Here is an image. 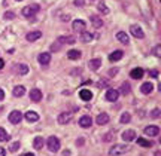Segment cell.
<instances>
[{"mask_svg": "<svg viewBox=\"0 0 161 156\" xmlns=\"http://www.w3.org/2000/svg\"><path fill=\"white\" fill-rule=\"evenodd\" d=\"M128 146L127 144H114L112 147L109 149V155L110 156H119V155H124L125 152H128Z\"/></svg>", "mask_w": 161, "mask_h": 156, "instance_id": "1", "label": "cell"}, {"mask_svg": "<svg viewBox=\"0 0 161 156\" xmlns=\"http://www.w3.org/2000/svg\"><path fill=\"white\" fill-rule=\"evenodd\" d=\"M46 146H48V149H49V152H58L60 150V140L57 138V137H49V138L46 140Z\"/></svg>", "mask_w": 161, "mask_h": 156, "instance_id": "2", "label": "cell"}, {"mask_svg": "<svg viewBox=\"0 0 161 156\" xmlns=\"http://www.w3.org/2000/svg\"><path fill=\"white\" fill-rule=\"evenodd\" d=\"M37 12H39V5H30L23 8V15L27 18H33Z\"/></svg>", "mask_w": 161, "mask_h": 156, "instance_id": "3", "label": "cell"}, {"mask_svg": "<svg viewBox=\"0 0 161 156\" xmlns=\"http://www.w3.org/2000/svg\"><path fill=\"white\" fill-rule=\"evenodd\" d=\"M23 121V115H21V112H18V110H14L9 113V122L11 123H19V122Z\"/></svg>", "mask_w": 161, "mask_h": 156, "instance_id": "4", "label": "cell"}, {"mask_svg": "<svg viewBox=\"0 0 161 156\" xmlns=\"http://www.w3.org/2000/svg\"><path fill=\"white\" fill-rule=\"evenodd\" d=\"M143 133L148 135V137H157L158 134H160V128L157 127V125H149V127H146L143 129Z\"/></svg>", "mask_w": 161, "mask_h": 156, "instance_id": "5", "label": "cell"}, {"mask_svg": "<svg viewBox=\"0 0 161 156\" xmlns=\"http://www.w3.org/2000/svg\"><path fill=\"white\" fill-rule=\"evenodd\" d=\"M130 33H131L136 39H143V37H145L143 30L140 29L139 25H131V27H130Z\"/></svg>", "mask_w": 161, "mask_h": 156, "instance_id": "6", "label": "cell"}, {"mask_svg": "<svg viewBox=\"0 0 161 156\" xmlns=\"http://www.w3.org/2000/svg\"><path fill=\"white\" fill-rule=\"evenodd\" d=\"M85 27H86V24L84 19H76V21H73V30H75L76 33L85 31Z\"/></svg>", "mask_w": 161, "mask_h": 156, "instance_id": "7", "label": "cell"}, {"mask_svg": "<svg viewBox=\"0 0 161 156\" xmlns=\"http://www.w3.org/2000/svg\"><path fill=\"white\" fill-rule=\"evenodd\" d=\"M70 121H72V113H69V112L60 113V116H58V123H61V125H66Z\"/></svg>", "mask_w": 161, "mask_h": 156, "instance_id": "8", "label": "cell"}, {"mask_svg": "<svg viewBox=\"0 0 161 156\" xmlns=\"http://www.w3.org/2000/svg\"><path fill=\"white\" fill-rule=\"evenodd\" d=\"M122 140L124 141H133V140H136V131H133V129H127L122 133Z\"/></svg>", "mask_w": 161, "mask_h": 156, "instance_id": "9", "label": "cell"}, {"mask_svg": "<svg viewBox=\"0 0 161 156\" xmlns=\"http://www.w3.org/2000/svg\"><path fill=\"white\" fill-rule=\"evenodd\" d=\"M39 64H42V65H48L49 64V61H51V54L49 52H43V54H40L39 55Z\"/></svg>", "mask_w": 161, "mask_h": 156, "instance_id": "10", "label": "cell"}, {"mask_svg": "<svg viewBox=\"0 0 161 156\" xmlns=\"http://www.w3.org/2000/svg\"><path fill=\"white\" fill-rule=\"evenodd\" d=\"M24 117H25L27 122H37L39 121V115H37L36 112H33V110H29V112L24 115Z\"/></svg>", "mask_w": 161, "mask_h": 156, "instance_id": "11", "label": "cell"}, {"mask_svg": "<svg viewBox=\"0 0 161 156\" xmlns=\"http://www.w3.org/2000/svg\"><path fill=\"white\" fill-rule=\"evenodd\" d=\"M118 97H119V92L116 89H108V92H106V100L108 101H116Z\"/></svg>", "mask_w": 161, "mask_h": 156, "instance_id": "12", "label": "cell"}, {"mask_svg": "<svg viewBox=\"0 0 161 156\" xmlns=\"http://www.w3.org/2000/svg\"><path fill=\"white\" fill-rule=\"evenodd\" d=\"M58 43H61V45H73L75 43V37L73 36H61V37H58Z\"/></svg>", "mask_w": 161, "mask_h": 156, "instance_id": "13", "label": "cell"}, {"mask_svg": "<svg viewBox=\"0 0 161 156\" xmlns=\"http://www.w3.org/2000/svg\"><path fill=\"white\" fill-rule=\"evenodd\" d=\"M116 39H118L122 45H128V43H130V37H128V34L124 33V31H118V33H116Z\"/></svg>", "mask_w": 161, "mask_h": 156, "instance_id": "14", "label": "cell"}, {"mask_svg": "<svg viewBox=\"0 0 161 156\" xmlns=\"http://www.w3.org/2000/svg\"><path fill=\"white\" fill-rule=\"evenodd\" d=\"M92 123V119L90 116H82L79 119V127L80 128H90Z\"/></svg>", "mask_w": 161, "mask_h": 156, "instance_id": "15", "label": "cell"}, {"mask_svg": "<svg viewBox=\"0 0 161 156\" xmlns=\"http://www.w3.org/2000/svg\"><path fill=\"white\" fill-rule=\"evenodd\" d=\"M140 91H142V94L148 95V94H151L154 91V85H152L151 82H145L143 85H142V88H140Z\"/></svg>", "mask_w": 161, "mask_h": 156, "instance_id": "16", "label": "cell"}, {"mask_svg": "<svg viewBox=\"0 0 161 156\" xmlns=\"http://www.w3.org/2000/svg\"><path fill=\"white\" fill-rule=\"evenodd\" d=\"M96 122H97V125H106V123L109 122V115H108V113H100V115L97 116Z\"/></svg>", "mask_w": 161, "mask_h": 156, "instance_id": "17", "label": "cell"}, {"mask_svg": "<svg viewBox=\"0 0 161 156\" xmlns=\"http://www.w3.org/2000/svg\"><path fill=\"white\" fill-rule=\"evenodd\" d=\"M30 98L33 100V101H36V103H37V101H40V100H42V91H39V89H31V91H30Z\"/></svg>", "mask_w": 161, "mask_h": 156, "instance_id": "18", "label": "cell"}, {"mask_svg": "<svg viewBox=\"0 0 161 156\" xmlns=\"http://www.w3.org/2000/svg\"><path fill=\"white\" fill-rule=\"evenodd\" d=\"M90 69L91 70H98L100 69V65H102V58H94V60H90Z\"/></svg>", "mask_w": 161, "mask_h": 156, "instance_id": "19", "label": "cell"}, {"mask_svg": "<svg viewBox=\"0 0 161 156\" xmlns=\"http://www.w3.org/2000/svg\"><path fill=\"white\" fill-rule=\"evenodd\" d=\"M42 37V33L40 31H31V33H29V34L25 36V39L29 42H36L37 39H40Z\"/></svg>", "mask_w": 161, "mask_h": 156, "instance_id": "20", "label": "cell"}, {"mask_svg": "<svg viewBox=\"0 0 161 156\" xmlns=\"http://www.w3.org/2000/svg\"><path fill=\"white\" fill-rule=\"evenodd\" d=\"M79 97L84 100V101H90V100L92 98V92L91 91H88V89H80Z\"/></svg>", "mask_w": 161, "mask_h": 156, "instance_id": "21", "label": "cell"}, {"mask_svg": "<svg viewBox=\"0 0 161 156\" xmlns=\"http://www.w3.org/2000/svg\"><path fill=\"white\" fill-rule=\"evenodd\" d=\"M80 55H82V54H80V51H78V49H70V51L67 52L69 60H73V61H75V60H79Z\"/></svg>", "mask_w": 161, "mask_h": 156, "instance_id": "22", "label": "cell"}, {"mask_svg": "<svg viewBox=\"0 0 161 156\" xmlns=\"http://www.w3.org/2000/svg\"><path fill=\"white\" fill-rule=\"evenodd\" d=\"M122 51H115V52H112L109 55V61H112V63H115V61H119L121 58H122Z\"/></svg>", "mask_w": 161, "mask_h": 156, "instance_id": "23", "label": "cell"}, {"mask_svg": "<svg viewBox=\"0 0 161 156\" xmlns=\"http://www.w3.org/2000/svg\"><path fill=\"white\" fill-rule=\"evenodd\" d=\"M130 76H131L133 79H142V76H143V70L142 69H133L131 71H130Z\"/></svg>", "mask_w": 161, "mask_h": 156, "instance_id": "24", "label": "cell"}, {"mask_svg": "<svg viewBox=\"0 0 161 156\" xmlns=\"http://www.w3.org/2000/svg\"><path fill=\"white\" fill-rule=\"evenodd\" d=\"M43 144H45V141H43L42 137H35V140H33V147H35V149L40 150V149L43 147Z\"/></svg>", "mask_w": 161, "mask_h": 156, "instance_id": "25", "label": "cell"}, {"mask_svg": "<svg viewBox=\"0 0 161 156\" xmlns=\"http://www.w3.org/2000/svg\"><path fill=\"white\" fill-rule=\"evenodd\" d=\"M94 39V36L91 33H86V31H82L80 33V40L84 42V43H90V42Z\"/></svg>", "mask_w": 161, "mask_h": 156, "instance_id": "26", "label": "cell"}, {"mask_svg": "<svg viewBox=\"0 0 161 156\" xmlns=\"http://www.w3.org/2000/svg\"><path fill=\"white\" fill-rule=\"evenodd\" d=\"M91 24L96 27V29H100L102 25H103V21H102V18L97 17V15H92L91 17Z\"/></svg>", "mask_w": 161, "mask_h": 156, "instance_id": "27", "label": "cell"}, {"mask_svg": "<svg viewBox=\"0 0 161 156\" xmlns=\"http://www.w3.org/2000/svg\"><path fill=\"white\" fill-rule=\"evenodd\" d=\"M24 94H25V88H24L23 85L14 88V95H15V97H23Z\"/></svg>", "mask_w": 161, "mask_h": 156, "instance_id": "28", "label": "cell"}, {"mask_svg": "<svg viewBox=\"0 0 161 156\" xmlns=\"http://www.w3.org/2000/svg\"><path fill=\"white\" fill-rule=\"evenodd\" d=\"M17 70H18V73H19V75H27V73H29V65H27V64H18L17 65Z\"/></svg>", "mask_w": 161, "mask_h": 156, "instance_id": "29", "label": "cell"}, {"mask_svg": "<svg viewBox=\"0 0 161 156\" xmlns=\"http://www.w3.org/2000/svg\"><path fill=\"white\" fill-rule=\"evenodd\" d=\"M130 89H131V88H130V83H127L125 82V83H122V85H121V89L118 91V92L127 95V94H130Z\"/></svg>", "mask_w": 161, "mask_h": 156, "instance_id": "30", "label": "cell"}, {"mask_svg": "<svg viewBox=\"0 0 161 156\" xmlns=\"http://www.w3.org/2000/svg\"><path fill=\"white\" fill-rule=\"evenodd\" d=\"M131 121V116H130V113H122V115H121V117H119V122L121 123H128V122Z\"/></svg>", "mask_w": 161, "mask_h": 156, "instance_id": "31", "label": "cell"}, {"mask_svg": "<svg viewBox=\"0 0 161 156\" xmlns=\"http://www.w3.org/2000/svg\"><path fill=\"white\" fill-rule=\"evenodd\" d=\"M137 144L139 146H143V147H151V146H152V143H151V141H148V140H145V138H137Z\"/></svg>", "mask_w": 161, "mask_h": 156, "instance_id": "32", "label": "cell"}, {"mask_svg": "<svg viewBox=\"0 0 161 156\" xmlns=\"http://www.w3.org/2000/svg\"><path fill=\"white\" fill-rule=\"evenodd\" d=\"M8 140H9V134L3 128H0V141H8Z\"/></svg>", "mask_w": 161, "mask_h": 156, "instance_id": "33", "label": "cell"}, {"mask_svg": "<svg viewBox=\"0 0 161 156\" xmlns=\"http://www.w3.org/2000/svg\"><path fill=\"white\" fill-rule=\"evenodd\" d=\"M97 8H98V11L102 12V13H104V15H106V13H109V9H108V6L104 5L103 2H100Z\"/></svg>", "mask_w": 161, "mask_h": 156, "instance_id": "34", "label": "cell"}, {"mask_svg": "<svg viewBox=\"0 0 161 156\" xmlns=\"http://www.w3.org/2000/svg\"><path fill=\"white\" fill-rule=\"evenodd\" d=\"M161 115V110L160 109H154L152 112H151V117H154V119H158Z\"/></svg>", "mask_w": 161, "mask_h": 156, "instance_id": "35", "label": "cell"}, {"mask_svg": "<svg viewBox=\"0 0 161 156\" xmlns=\"http://www.w3.org/2000/svg\"><path fill=\"white\" fill-rule=\"evenodd\" d=\"M152 54L155 57H161V45H155V48L152 49Z\"/></svg>", "mask_w": 161, "mask_h": 156, "instance_id": "36", "label": "cell"}, {"mask_svg": "<svg viewBox=\"0 0 161 156\" xmlns=\"http://www.w3.org/2000/svg\"><path fill=\"white\" fill-rule=\"evenodd\" d=\"M18 149H19V143H18V141H15V143H12V146L9 147V150H11V152H17Z\"/></svg>", "mask_w": 161, "mask_h": 156, "instance_id": "37", "label": "cell"}, {"mask_svg": "<svg viewBox=\"0 0 161 156\" xmlns=\"http://www.w3.org/2000/svg\"><path fill=\"white\" fill-rule=\"evenodd\" d=\"M3 18H5V19H14V18H15V13H14V12H6L5 15H3Z\"/></svg>", "mask_w": 161, "mask_h": 156, "instance_id": "38", "label": "cell"}, {"mask_svg": "<svg viewBox=\"0 0 161 156\" xmlns=\"http://www.w3.org/2000/svg\"><path fill=\"white\" fill-rule=\"evenodd\" d=\"M108 85H109V81H106V79H102L98 82V88H106Z\"/></svg>", "mask_w": 161, "mask_h": 156, "instance_id": "39", "label": "cell"}, {"mask_svg": "<svg viewBox=\"0 0 161 156\" xmlns=\"http://www.w3.org/2000/svg\"><path fill=\"white\" fill-rule=\"evenodd\" d=\"M84 3H85V0H75V2H73L75 6H84Z\"/></svg>", "mask_w": 161, "mask_h": 156, "instance_id": "40", "label": "cell"}, {"mask_svg": "<svg viewBox=\"0 0 161 156\" xmlns=\"http://www.w3.org/2000/svg\"><path fill=\"white\" fill-rule=\"evenodd\" d=\"M112 135H114V134L110 133V134H106V135H104V141H112Z\"/></svg>", "mask_w": 161, "mask_h": 156, "instance_id": "41", "label": "cell"}, {"mask_svg": "<svg viewBox=\"0 0 161 156\" xmlns=\"http://www.w3.org/2000/svg\"><path fill=\"white\" fill-rule=\"evenodd\" d=\"M149 76H152V77H157V76H158V71H157V70H151V71H149Z\"/></svg>", "mask_w": 161, "mask_h": 156, "instance_id": "42", "label": "cell"}, {"mask_svg": "<svg viewBox=\"0 0 161 156\" xmlns=\"http://www.w3.org/2000/svg\"><path fill=\"white\" fill-rule=\"evenodd\" d=\"M58 49H60V46H57V43H54L51 46V51H58Z\"/></svg>", "mask_w": 161, "mask_h": 156, "instance_id": "43", "label": "cell"}, {"mask_svg": "<svg viewBox=\"0 0 161 156\" xmlns=\"http://www.w3.org/2000/svg\"><path fill=\"white\" fill-rule=\"evenodd\" d=\"M0 156H6V149L0 147Z\"/></svg>", "mask_w": 161, "mask_h": 156, "instance_id": "44", "label": "cell"}, {"mask_svg": "<svg viewBox=\"0 0 161 156\" xmlns=\"http://www.w3.org/2000/svg\"><path fill=\"white\" fill-rule=\"evenodd\" d=\"M3 98H5V92H3V89L0 88V101H2Z\"/></svg>", "mask_w": 161, "mask_h": 156, "instance_id": "45", "label": "cell"}, {"mask_svg": "<svg viewBox=\"0 0 161 156\" xmlns=\"http://www.w3.org/2000/svg\"><path fill=\"white\" fill-rule=\"evenodd\" d=\"M116 73H118V70L116 69H114V70H110V76H115Z\"/></svg>", "mask_w": 161, "mask_h": 156, "instance_id": "46", "label": "cell"}, {"mask_svg": "<svg viewBox=\"0 0 161 156\" xmlns=\"http://www.w3.org/2000/svg\"><path fill=\"white\" fill-rule=\"evenodd\" d=\"M3 65H5V61H3V60H2V58H0V70L3 69Z\"/></svg>", "mask_w": 161, "mask_h": 156, "instance_id": "47", "label": "cell"}, {"mask_svg": "<svg viewBox=\"0 0 161 156\" xmlns=\"http://www.w3.org/2000/svg\"><path fill=\"white\" fill-rule=\"evenodd\" d=\"M76 144H84V138H79V141H76Z\"/></svg>", "mask_w": 161, "mask_h": 156, "instance_id": "48", "label": "cell"}, {"mask_svg": "<svg viewBox=\"0 0 161 156\" xmlns=\"http://www.w3.org/2000/svg\"><path fill=\"white\" fill-rule=\"evenodd\" d=\"M63 155H64V156H70V152H69V150H66V152L63 153Z\"/></svg>", "mask_w": 161, "mask_h": 156, "instance_id": "49", "label": "cell"}, {"mask_svg": "<svg viewBox=\"0 0 161 156\" xmlns=\"http://www.w3.org/2000/svg\"><path fill=\"white\" fill-rule=\"evenodd\" d=\"M21 156H35L33 153H24V155H21Z\"/></svg>", "mask_w": 161, "mask_h": 156, "instance_id": "50", "label": "cell"}, {"mask_svg": "<svg viewBox=\"0 0 161 156\" xmlns=\"http://www.w3.org/2000/svg\"><path fill=\"white\" fill-rule=\"evenodd\" d=\"M17 2H21V0H17Z\"/></svg>", "mask_w": 161, "mask_h": 156, "instance_id": "51", "label": "cell"}]
</instances>
